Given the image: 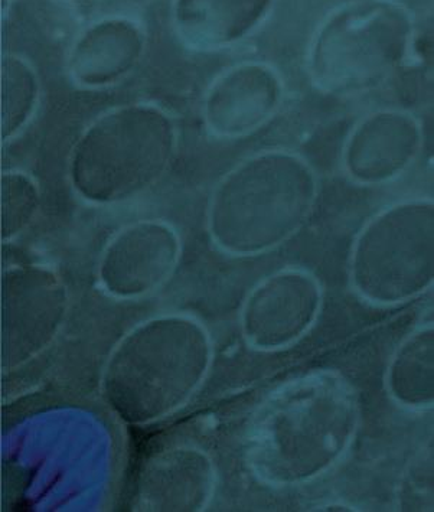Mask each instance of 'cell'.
<instances>
[{
	"instance_id": "obj_17",
	"label": "cell",
	"mask_w": 434,
	"mask_h": 512,
	"mask_svg": "<svg viewBox=\"0 0 434 512\" xmlns=\"http://www.w3.org/2000/svg\"><path fill=\"white\" fill-rule=\"evenodd\" d=\"M64 2H86V0H64Z\"/></svg>"
},
{
	"instance_id": "obj_9",
	"label": "cell",
	"mask_w": 434,
	"mask_h": 512,
	"mask_svg": "<svg viewBox=\"0 0 434 512\" xmlns=\"http://www.w3.org/2000/svg\"><path fill=\"white\" fill-rule=\"evenodd\" d=\"M179 254L181 241L171 225L140 221L120 231L107 246L101 277L117 295H143L172 275Z\"/></svg>"
},
{
	"instance_id": "obj_15",
	"label": "cell",
	"mask_w": 434,
	"mask_h": 512,
	"mask_svg": "<svg viewBox=\"0 0 434 512\" xmlns=\"http://www.w3.org/2000/svg\"><path fill=\"white\" fill-rule=\"evenodd\" d=\"M2 198L3 237H11L34 217L39 201L38 185L25 172H3Z\"/></svg>"
},
{
	"instance_id": "obj_14",
	"label": "cell",
	"mask_w": 434,
	"mask_h": 512,
	"mask_svg": "<svg viewBox=\"0 0 434 512\" xmlns=\"http://www.w3.org/2000/svg\"><path fill=\"white\" fill-rule=\"evenodd\" d=\"M2 81V143L18 138L31 123L41 100V81L37 70L26 58L5 54L0 61Z\"/></svg>"
},
{
	"instance_id": "obj_3",
	"label": "cell",
	"mask_w": 434,
	"mask_h": 512,
	"mask_svg": "<svg viewBox=\"0 0 434 512\" xmlns=\"http://www.w3.org/2000/svg\"><path fill=\"white\" fill-rule=\"evenodd\" d=\"M413 39V19L398 3H349L313 39L308 57L310 81L334 96L377 90L406 63Z\"/></svg>"
},
{
	"instance_id": "obj_4",
	"label": "cell",
	"mask_w": 434,
	"mask_h": 512,
	"mask_svg": "<svg viewBox=\"0 0 434 512\" xmlns=\"http://www.w3.org/2000/svg\"><path fill=\"white\" fill-rule=\"evenodd\" d=\"M360 420L355 391L325 375L274 403L260 430L261 466L279 479H302L335 465L354 442Z\"/></svg>"
},
{
	"instance_id": "obj_7",
	"label": "cell",
	"mask_w": 434,
	"mask_h": 512,
	"mask_svg": "<svg viewBox=\"0 0 434 512\" xmlns=\"http://www.w3.org/2000/svg\"><path fill=\"white\" fill-rule=\"evenodd\" d=\"M285 81L272 65L248 61L215 78L202 103L212 136L238 139L266 126L282 109Z\"/></svg>"
},
{
	"instance_id": "obj_8",
	"label": "cell",
	"mask_w": 434,
	"mask_h": 512,
	"mask_svg": "<svg viewBox=\"0 0 434 512\" xmlns=\"http://www.w3.org/2000/svg\"><path fill=\"white\" fill-rule=\"evenodd\" d=\"M422 146L423 130L416 116L398 109L378 110L349 133L342 166L355 184H388L416 162Z\"/></svg>"
},
{
	"instance_id": "obj_10",
	"label": "cell",
	"mask_w": 434,
	"mask_h": 512,
	"mask_svg": "<svg viewBox=\"0 0 434 512\" xmlns=\"http://www.w3.org/2000/svg\"><path fill=\"white\" fill-rule=\"evenodd\" d=\"M145 50L146 37L136 22L103 19L74 42L67 57L68 77L86 90L116 86L136 70Z\"/></svg>"
},
{
	"instance_id": "obj_6",
	"label": "cell",
	"mask_w": 434,
	"mask_h": 512,
	"mask_svg": "<svg viewBox=\"0 0 434 512\" xmlns=\"http://www.w3.org/2000/svg\"><path fill=\"white\" fill-rule=\"evenodd\" d=\"M207 363V338L197 325L184 319L152 322L127 339L114 360V403L129 419L161 416L189 396Z\"/></svg>"
},
{
	"instance_id": "obj_1",
	"label": "cell",
	"mask_w": 434,
	"mask_h": 512,
	"mask_svg": "<svg viewBox=\"0 0 434 512\" xmlns=\"http://www.w3.org/2000/svg\"><path fill=\"white\" fill-rule=\"evenodd\" d=\"M318 195L310 163L292 150H263L238 163L212 194L208 224L221 250L251 256L279 246L305 224Z\"/></svg>"
},
{
	"instance_id": "obj_13",
	"label": "cell",
	"mask_w": 434,
	"mask_h": 512,
	"mask_svg": "<svg viewBox=\"0 0 434 512\" xmlns=\"http://www.w3.org/2000/svg\"><path fill=\"white\" fill-rule=\"evenodd\" d=\"M385 386L398 406L413 412L434 404V328L423 325L404 339L388 365Z\"/></svg>"
},
{
	"instance_id": "obj_12",
	"label": "cell",
	"mask_w": 434,
	"mask_h": 512,
	"mask_svg": "<svg viewBox=\"0 0 434 512\" xmlns=\"http://www.w3.org/2000/svg\"><path fill=\"white\" fill-rule=\"evenodd\" d=\"M274 0H175L174 25L194 50H224L247 38Z\"/></svg>"
},
{
	"instance_id": "obj_11",
	"label": "cell",
	"mask_w": 434,
	"mask_h": 512,
	"mask_svg": "<svg viewBox=\"0 0 434 512\" xmlns=\"http://www.w3.org/2000/svg\"><path fill=\"white\" fill-rule=\"evenodd\" d=\"M318 283L306 273H279L254 293L247 312L250 338L263 347L285 344L302 334L318 309Z\"/></svg>"
},
{
	"instance_id": "obj_2",
	"label": "cell",
	"mask_w": 434,
	"mask_h": 512,
	"mask_svg": "<svg viewBox=\"0 0 434 512\" xmlns=\"http://www.w3.org/2000/svg\"><path fill=\"white\" fill-rule=\"evenodd\" d=\"M174 117L150 103L123 104L100 114L71 149L68 174L91 202L130 200L161 181L174 162Z\"/></svg>"
},
{
	"instance_id": "obj_5",
	"label": "cell",
	"mask_w": 434,
	"mask_h": 512,
	"mask_svg": "<svg viewBox=\"0 0 434 512\" xmlns=\"http://www.w3.org/2000/svg\"><path fill=\"white\" fill-rule=\"evenodd\" d=\"M355 292L375 306L423 295L434 282V202L417 198L385 208L362 227L349 260Z\"/></svg>"
},
{
	"instance_id": "obj_16",
	"label": "cell",
	"mask_w": 434,
	"mask_h": 512,
	"mask_svg": "<svg viewBox=\"0 0 434 512\" xmlns=\"http://www.w3.org/2000/svg\"><path fill=\"white\" fill-rule=\"evenodd\" d=\"M433 450L420 453L401 481L398 504L401 511L433 510Z\"/></svg>"
}]
</instances>
